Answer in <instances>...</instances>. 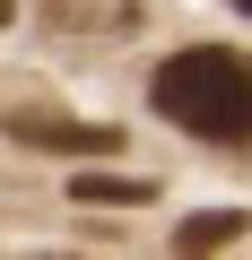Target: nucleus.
Listing matches in <instances>:
<instances>
[{
    "mask_svg": "<svg viewBox=\"0 0 252 260\" xmlns=\"http://www.w3.org/2000/svg\"><path fill=\"white\" fill-rule=\"evenodd\" d=\"M148 95H157L165 121L191 130V139L252 148V70H243V52H226V44H191V52L157 61Z\"/></svg>",
    "mask_w": 252,
    "mask_h": 260,
    "instance_id": "obj_1",
    "label": "nucleus"
},
{
    "mask_svg": "<svg viewBox=\"0 0 252 260\" xmlns=\"http://www.w3.org/2000/svg\"><path fill=\"white\" fill-rule=\"evenodd\" d=\"M9 139L18 148H61V156H113V139L122 130L113 121H70V113H9Z\"/></svg>",
    "mask_w": 252,
    "mask_h": 260,
    "instance_id": "obj_2",
    "label": "nucleus"
},
{
    "mask_svg": "<svg viewBox=\"0 0 252 260\" xmlns=\"http://www.w3.org/2000/svg\"><path fill=\"white\" fill-rule=\"evenodd\" d=\"M70 200H78V208H104V200H113V208H148L157 182H148V174H104V165H96V174L70 182Z\"/></svg>",
    "mask_w": 252,
    "mask_h": 260,
    "instance_id": "obj_3",
    "label": "nucleus"
},
{
    "mask_svg": "<svg viewBox=\"0 0 252 260\" xmlns=\"http://www.w3.org/2000/svg\"><path fill=\"white\" fill-rule=\"evenodd\" d=\"M252 234V208H200L174 225V251H217V243H243Z\"/></svg>",
    "mask_w": 252,
    "mask_h": 260,
    "instance_id": "obj_4",
    "label": "nucleus"
},
{
    "mask_svg": "<svg viewBox=\"0 0 252 260\" xmlns=\"http://www.w3.org/2000/svg\"><path fill=\"white\" fill-rule=\"evenodd\" d=\"M0 26H9V0H0Z\"/></svg>",
    "mask_w": 252,
    "mask_h": 260,
    "instance_id": "obj_5",
    "label": "nucleus"
},
{
    "mask_svg": "<svg viewBox=\"0 0 252 260\" xmlns=\"http://www.w3.org/2000/svg\"><path fill=\"white\" fill-rule=\"evenodd\" d=\"M235 9H243V18H252V0H235Z\"/></svg>",
    "mask_w": 252,
    "mask_h": 260,
    "instance_id": "obj_6",
    "label": "nucleus"
}]
</instances>
